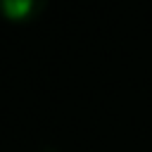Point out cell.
Masks as SVG:
<instances>
[{"instance_id": "obj_1", "label": "cell", "mask_w": 152, "mask_h": 152, "mask_svg": "<svg viewBox=\"0 0 152 152\" xmlns=\"http://www.w3.org/2000/svg\"><path fill=\"white\" fill-rule=\"evenodd\" d=\"M38 7H40V5L33 2V0H2V2H0V12H2L7 19H12V21H24V19H28Z\"/></svg>"}]
</instances>
